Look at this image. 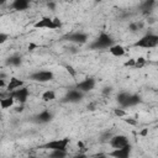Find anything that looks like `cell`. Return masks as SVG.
I'll return each instance as SVG.
<instances>
[{"label":"cell","instance_id":"16","mask_svg":"<svg viewBox=\"0 0 158 158\" xmlns=\"http://www.w3.org/2000/svg\"><path fill=\"white\" fill-rule=\"evenodd\" d=\"M109 52H110L114 57H122L126 51H125V48H123L122 46H120V44H114L112 47L109 48Z\"/></svg>","mask_w":158,"mask_h":158},{"label":"cell","instance_id":"2","mask_svg":"<svg viewBox=\"0 0 158 158\" xmlns=\"http://www.w3.org/2000/svg\"><path fill=\"white\" fill-rule=\"evenodd\" d=\"M112 46H114V40H112V37H111L110 35L105 33V32H102L96 40H94V41L89 44V47H90L91 49H104V48H110V47H112Z\"/></svg>","mask_w":158,"mask_h":158},{"label":"cell","instance_id":"1","mask_svg":"<svg viewBox=\"0 0 158 158\" xmlns=\"http://www.w3.org/2000/svg\"><path fill=\"white\" fill-rule=\"evenodd\" d=\"M117 102L122 107H132L141 102V98L137 94H130L123 91L117 95Z\"/></svg>","mask_w":158,"mask_h":158},{"label":"cell","instance_id":"28","mask_svg":"<svg viewBox=\"0 0 158 158\" xmlns=\"http://www.w3.org/2000/svg\"><path fill=\"white\" fill-rule=\"evenodd\" d=\"M72 158H86V156H85L84 153H79V154H75V156H73Z\"/></svg>","mask_w":158,"mask_h":158},{"label":"cell","instance_id":"10","mask_svg":"<svg viewBox=\"0 0 158 158\" xmlns=\"http://www.w3.org/2000/svg\"><path fill=\"white\" fill-rule=\"evenodd\" d=\"M110 144H111V147L114 149H117V148H122V147L130 144V142H128V138L126 136H123V135H116V136H114L110 139Z\"/></svg>","mask_w":158,"mask_h":158},{"label":"cell","instance_id":"12","mask_svg":"<svg viewBox=\"0 0 158 158\" xmlns=\"http://www.w3.org/2000/svg\"><path fill=\"white\" fill-rule=\"evenodd\" d=\"M83 96H84V93H81L77 89H72L65 94L63 101L64 102H79L83 99Z\"/></svg>","mask_w":158,"mask_h":158},{"label":"cell","instance_id":"15","mask_svg":"<svg viewBox=\"0 0 158 158\" xmlns=\"http://www.w3.org/2000/svg\"><path fill=\"white\" fill-rule=\"evenodd\" d=\"M11 7L14 10L22 11V10H26V9L30 7V1H27V0H15V1H12Z\"/></svg>","mask_w":158,"mask_h":158},{"label":"cell","instance_id":"14","mask_svg":"<svg viewBox=\"0 0 158 158\" xmlns=\"http://www.w3.org/2000/svg\"><path fill=\"white\" fill-rule=\"evenodd\" d=\"M52 117H53V115L49 110H43L36 116V121L40 122V123H47L52 120Z\"/></svg>","mask_w":158,"mask_h":158},{"label":"cell","instance_id":"9","mask_svg":"<svg viewBox=\"0 0 158 158\" xmlns=\"http://www.w3.org/2000/svg\"><path fill=\"white\" fill-rule=\"evenodd\" d=\"M95 86V79L93 78H85L84 80L79 81L77 85H75V89L81 91V93H88L90 90H93Z\"/></svg>","mask_w":158,"mask_h":158},{"label":"cell","instance_id":"29","mask_svg":"<svg viewBox=\"0 0 158 158\" xmlns=\"http://www.w3.org/2000/svg\"><path fill=\"white\" fill-rule=\"evenodd\" d=\"M47 6H48V9H52V10H53V9H54V6H56V4H54V2H48V4H47Z\"/></svg>","mask_w":158,"mask_h":158},{"label":"cell","instance_id":"20","mask_svg":"<svg viewBox=\"0 0 158 158\" xmlns=\"http://www.w3.org/2000/svg\"><path fill=\"white\" fill-rule=\"evenodd\" d=\"M67 151H51L48 154V158H65Z\"/></svg>","mask_w":158,"mask_h":158},{"label":"cell","instance_id":"13","mask_svg":"<svg viewBox=\"0 0 158 158\" xmlns=\"http://www.w3.org/2000/svg\"><path fill=\"white\" fill-rule=\"evenodd\" d=\"M22 86H23V81H22L21 79H19V78L12 77V78H10L9 84L6 85V90H7L9 93H12L14 90L20 89V88H22Z\"/></svg>","mask_w":158,"mask_h":158},{"label":"cell","instance_id":"31","mask_svg":"<svg viewBox=\"0 0 158 158\" xmlns=\"http://www.w3.org/2000/svg\"><path fill=\"white\" fill-rule=\"evenodd\" d=\"M93 158H109V156H95Z\"/></svg>","mask_w":158,"mask_h":158},{"label":"cell","instance_id":"19","mask_svg":"<svg viewBox=\"0 0 158 158\" xmlns=\"http://www.w3.org/2000/svg\"><path fill=\"white\" fill-rule=\"evenodd\" d=\"M54 99H56V93L53 90H46L42 94V100H44V101H52Z\"/></svg>","mask_w":158,"mask_h":158},{"label":"cell","instance_id":"6","mask_svg":"<svg viewBox=\"0 0 158 158\" xmlns=\"http://www.w3.org/2000/svg\"><path fill=\"white\" fill-rule=\"evenodd\" d=\"M65 41L73 42V43H78V44H84L88 42V35L84 32H72L68 33L63 37Z\"/></svg>","mask_w":158,"mask_h":158},{"label":"cell","instance_id":"5","mask_svg":"<svg viewBox=\"0 0 158 158\" xmlns=\"http://www.w3.org/2000/svg\"><path fill=\"white\" fill-rule=\"evenodd\" d=\"M54 74L51 70H37L30 75V79L37 83H47L53 79Z\"/></svg>","mask_w":158,"mask_h":158},{"label":"cell","instance_id":"17","mask_svg":"<svg viewBox=\"0 0 158 158\" xmlns=\"http://www.w3.org/2000/svg\"><path fill=\"white\" fill-rule=\"evenodd\" d=\"M21 57L17 56V54H14V56H10L7 59H6V64L7 65H11V67H19L21 64Z\"/></svg>","mask_w":158,"mask_h":158},{"label":"cell","instance_id":"22","mask_svg":"<svg viewBox=\"0 0 158 158\" xmlns=\"http://www.w3.org/2000/svg\"><path fill=\"white\" fill-rule=\"evenodd\" d=\"M141 27H142V23H138V22H133V23H131V25H130V30H131L132 32H135V31L139 30Z\"/></svg>","mask_w":158,"mask_h":158},{"label":"cell","instance_id":"32","mask_svg":"<svg viewBox=\"0 0 158 158\" xmlns=\"http://www.w3.org/2000/svg\"><path fill=\"white\" fill-rule=\"evenodd\" d=\"M141 135H142V136H144V135H147V130H143V131L141 132Z\"/></svg>","mask_w":158,"mask_h":158},{"label":"cell","instance_id":"25","mask_svg":"<svg viewBox=\"0 0 158 158\" xmlns=\"http://www.w3.org/2000/svg\"><path fill=\"white\" fill-rule=\"evenodd\" d=\"M115 115L116 116H125V111L123 110H121V109H115Z\"/></svg>","mask_w":158,"mask_h":158},{"label":"cell","instance_id":"26","mask_svg":"<svg viewBox=\"0 0 158 158\" xmlns=\"http://www.w3.org/2000/svg\"><path fill=\"white\" fill-rule=\"evenodd\" d=\"M53 21H54V25H56V27H57V28H59V27L62 26V22H60V20H59L58 17H54V19H53Z\"/></svg>","mask_w":158,"mask_h":158},{"label":"cell","instance_id":"4","mask_svg":"<svg viewBox=\"0 0 158 158\" xmlns=\"http://www.w3.org/2000/svg\"><path fill=\"white\" fill-rule=\"evenodd\" d=\"M69 138H59V139H53L49 141L47 143H44L42 146V148L44 149H49V151H67V147L69 144Z\"/></svg>","mask_w":158,"mask_h":158},{"label":"cell","instance_id":"30","mask_svg":"<svg viewBox=\"0 0 158 158\" xmlns=\"http://www.w3.org/2000/svg\"><path fill=\"white\" fill-rule=\"evenodd\" d=\"M67 69H68V72H70V73H72V75H75V72L73 70V68H72V67L67 65Z\"/></svg>","mask_w":158,"mask_h":158},{"label":"cell","instance_id":"3","mask_svg":"<svg viewBox=\"0 0 158 158\" xmlns=\"http://www.w3.org/2000/svg\"><path fill=\"white\" fill-rule=\"evenodd\" d=\"M133 46L135 47H141V48H154V47L158 46V35L146 33L138 41H136Z\"/></svg>","mask_w":158,"mask_h":158},{"label":"cell","instance_id":"11","mask_svg":"<svg viewBox=\"0 0 158 158\" xmlns=\"http://www.w3.org/2000/svg\"><path fill=\"white\" fill-rule=\"evenodd\" d=\"M35 28H47V30H56V25H54V21L53 19L51 17H42L40 19L35 25H33Z\"/></svg>","mask_w":158,"mask_h":158},{"label":"cell","instance_id":"23","mask_svg":"<svg viewBox=\"0 0 158 158\" xmlns=\"http://www.w3.org/2000/svg\"><path fill=\"white\" fill-rule=\"evenodd\" d=\"M144 65V59L143 58H137L135 63V68H142Z\"/></svg>","mask_w":158,"mask_h":158},{"label":"cell","instance_id":"27","mask_svg":"<svg viewBox=\"0 0 158 158\" xmlns=\"http://www.w3.org/2000/svg\"><path fill=\"white\" fill-rule=\"evenodd\" d=\"M135 63H136V59H130L128 62L125 63V65H128V67H135Z\"/></svg>","mask_w":158,"mask_h":158},{"label":"cell","instance_id":"8","mask_svg":"<svg viewBox=\"0 0 158 158\" xmlns=\"http://www.w3.org/2000/svg\"><path fill=\"white\" fill-rule=\"evenodd\" d=\"M130 156H131V144L109 152V157L111 158H130Z\"/></svg>","mask_w":158,"mask_h":158},{"label":"cell","instance_id":"24","mask_svg":"<svg viewBox=\"0 0 158 158\" xmlns=\"http://www.w3.org/2000/svg\"><path fill=\"white\" fill-rule=\"evenodd\" d=\"M7 38H9V35H6V33H4V32H0V43L6 42Z\"/></svg>","mask_w":158,"mask_h":158},{"label":"cell","instance_id":"21","mask_svg":"<svg viewBox=\"0 0 158 158\" xmlns=\"http://www.w3.org/2000/svg\"><path fill=\"white\" fill-rule=\"evenodd\" d=\"M156 2L154 1H152V0H149V1H144V2H142V5H141V9L142 10H144V11H149V10H152V7H153V5H154Z\"/></svg>","mask_w":158,"mask_h":158},{"label":"cell","instance_id":"18","mask_svg":"<svg viewBox=\"0 0 158 158\" xmlns=\"http://www.w3.org/2000/svg\"><path fill=\"white\" fill-rule=\"evenodd\" d=\"M14 101H15V99L11 98V96L4 98V99L0 100V106H1V109H9V107H11L14 105Z\"/></svg>","mask_w":158,"mask_h":158},{"label":"cell","instance_id":"33","mask_svg":"<svg viewBox=\"0 0 158 158\" xmlns=\"http://www.w3.org/2000/svg\"><path fill=\"white\" fill-rule=\"evenodd\" d=\"M28 158H36V157H28Z\"/></svg>","mask_w":158,"mask_h":158},{"label":"cell","instance_id":"7","mask_svg":"<svg viewBox=\"0 0 158 158\" xmlns=\"http://www.w3.org/2000/svg\"><path fill=\"white\" fill-rule=\"evenodd\" d=\"M10 96L14 98L15 100H17L20 104H25L27 98H28V88L27 86H22L20 89H16L12 93H10Z\"/></svg>","mask_w":158,"mask_h":158}]
</instances>
